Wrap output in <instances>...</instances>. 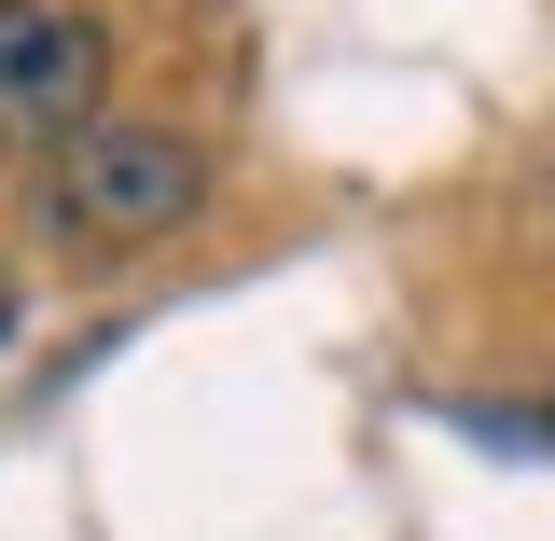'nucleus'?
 Here are the masks:
<instances>
[{"mask_svg":"<svg viewBox=\"0 0 555 541\" xmlns=\"http://www.w3.org/2000/svg\"><path fill=\"white\" fill-rule=\"evenodd\" d=\"M195 195H208V153L181 126H153V112L69 126L56 167H42V208H56V236H83V250H153L167 222H195Z\"/></svg>","mask_w":555,"mask_h":541,"instance_id":"1","label":"nucleus"},{"mask_svg":"<svg viewBox=\"0 0 555 541\" xmlns=\"http://www.w3.org/2000/svg\"><path fill=\"white\" fill-rule=\"evenodd\" d=\"M98 14H56V0H0V153H56L69 126H98Z\"/></svg>","mask_w":555,"mask_h":541,"instance_id":"2","label":"nucleus"},{"mask_svg":"<svg viewBox=\"0 0 555 541\" xmlns=\"http://www.w3.org/2000/svg\"><path fill=\"white\" fill-rule=\"evenodd\" d=\"M0 334H14V278H0Z\"/></svg>","mask_w":555,"mask_h":541,"instance_id":"3","label":"nucleus"}]
</instances>
